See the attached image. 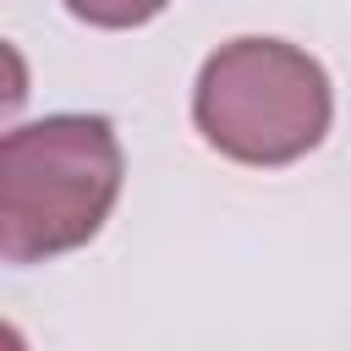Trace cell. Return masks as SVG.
<instances>
[{
	"label": "cell",
	"instance_id": "obj_3",
	"mask_svg": "<svg viewBox=\"0 0 351 351\" xmlns=\"http://www.w3.org/2000/svg\"><path fill=\"white\" fill-rule=\"evenodd\" d=\"M170 0H66V11L88 27H143L165 11Z\"/></svg>",
	"mask_w": 351,
	"mask_h": 351
},
{
	"label": "cell",
	"instance_id": "obj_1",
	"mask_svg": "<svg viewBox=\"0 0 351 351\" xmlns=\"http://www.w3.org/2000/svg\"><path fill=\"white\" fill-rule=\"evenodd\" d=\"M121 192V143L104 115H44L0 143V258L38 263L99 236Z\"/></svg>",
	"mask_w": 351,
	"mask_h": 351
},
{
	"label": "cell",
	"instance_id": "obj_2",
	"mask_svg": "<svg viewBox=\"0 0 351 351\" xmlns=\"http://www.w3.org/2000/svg\"><path fill=\"white\" fill-rule=\"evenodd\" d=\"M335 93L324 66L285 38H236L219 44L192 93V121L208 148L236 165H291L313 154L329 132Z\"/></svg>",
	"mask_w": 351,
	"mask_h": 351
}]
</instances>
